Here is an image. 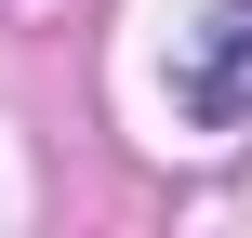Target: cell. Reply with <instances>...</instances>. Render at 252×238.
Here are the masks:
<instances>
[{
	"mask_svg": "<svg viewBox=\"0 0 252 238\" xmlns=\"http://www.w3.org/2000/svg\"><path fill=\"white\" fill-rule=\"evenodd\" d=\"M173 106L186 132H252V0H213L173 53Z\"/></svg>",
	"mask_w": 252,
	"mask_h": 238,
	"instance_id": "obj_1",
	"label": "cell"
}]
</instances>
